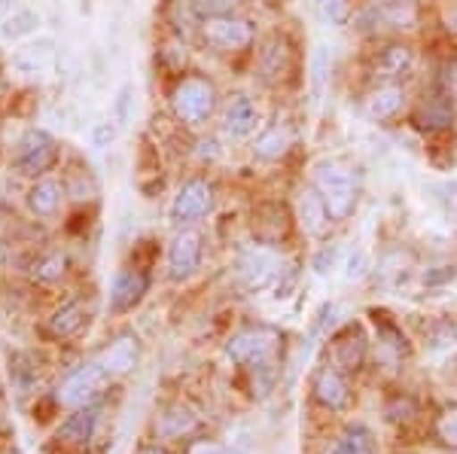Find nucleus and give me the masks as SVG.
Masks as SVG:
<instances>
[{
  "label": "nucleus",
  "mask_w": 457,
  "mask_h": 454,
  "mask_svg": "<svg viewBox=\"0 0 457 454\" xmlns=\"http://www.w3.org/2000/svg\"><path fill=\"white\" fill-rule=\"evenodd\" d=\"M439 83L445 86V89L452 92V98L457 101V62H454V64H448L445 73H442V77H439Z\"/></svg>",
  "instance_id": "nucleus-43"
},
{
  "label": "nucleus",
  "mask_w": 457,
  "mask_h": 454,
  "mask_svg": "<svg viewBox=\"0 0 457 454\" xmlns=\"http://www.w3.org/2000/svg\"><path fill=\"white\" fill-rule=\"evenodd\" d=\"M312 391H314V400L320 402L323 409H329V412H342L351 402V387L345 382V372L338 369V366H320V369L314 372Z\"/></svg>",
  "instance_id": "nucleus-22"
},
{
  "label": "nucleus",
  "mask_w": 457,
  "mask_h": 454,
  "mask_svg": "<svg viewBox=\"0 0 457 454\" xmlns=\"http://www.w3.org/2000/svg\"><path fill=\"white\" fill-rule=\"evenodd\" d=\"M357 21L366 31H415L421 25V4L418 0H372Z\"/></svg>",
  "instance_id": "nucleus-10"
},
{
  "label": "nucleus",
  "mask_w": 457,
  "mask_h": 454,
  "mask_svg": "<svg viewBox=\"0 0 457 454\" xmlns=\"http://www.w3.org/2000/svg\"><path fill=\"white\" fill-rule=\"evenodd\" d=\"M436 433H439V439L445 445H452V449H457V409H452V412H445L439 418V424H436Z\"/></svg>",
  "instance_id": "nucleus-41"
},
{
  "label": "nucleus",
  "mask_w": 457,
  "mask_h": 454,
  "mask_svg": "<svg viewBox=\"0 0 457 454\" xmlns=\"http://www.w3.org/2000/svg\"><path fill=\"white\" fill-rule=\"evenodd\" d=\"M104 415H107L104 402H92V406H83V409H71L68 418L58 424L55 442L62 445V449L73 451V454H88L101 436Z\"/></svg>",
  "instance_id": "nucleus-8"
},
{
  "label": "nucleus",
  "mask_w": 457,
  "mask_h": 454,
  "mask_svg": "<svg viewBox=\"0 0 457 454\" xmlns=\"http://www.w3.org/2000/svg\"><path fill=\"white\" fill-rule=\"evenodd\" d=\"M168 107H171L177 126L198 131L220 113L223 101H220V89L211 77H204V73H183V77H177L171 92H168Z\"/></svg>",
  "instance_id": "nucleus-1"
},
{
  "label": "nucleus",
  "mask_w": 457,
  "mask_h": 454,
  "mask_svg": "<svg viewBox=\"0 0 457 454\" xmlns=\"http://www.w3.org/2000/svg\"><path fill=\"white\" fill-rule=\"evenodd\" d=\"M327 73H329L327 53H323V46H317V53L312 55V92H314V101H320L323 83H327Z\"/></svg>",
  "instance_id": "nucleus-37"
},
{
  "label": "nucleus",
  "mask_w": 457,
  "mask_h": 454,
  "mask_svg": "<svg viewBox=\"0 0 457 454\" xmlns=\"http://www.w3.org/2000/svg\"><path fill=\"white\" fill-rule=\"evenodd\" d=\"M198 430V418L187 406H168L156 421V433L162 439H187Z\"/></svg>",
  "instance_id": "nucleus-27"
},
{
  "label": "nucleus",
  "mask_w": 457,
  "mask_h": 454,
  "mask_svg": "<svg viewBox=\"0 0 457 454\" xmlns=\"http://www.w3.org/2000/svg\"><path fill=\"white\" fill-rule=\"evenodd\" d=\"M405 86L403 83H378L366 98V113L372 122H390L403 113L405 107Z\"/></svg>",
  "instance_id": "nucleus-24"
},
{
  "label": "nucleus",
  "mask_w": 457,
  "mask_h": 454,
  "mask_svg": "<svg viewBox=\"0 0 457 454\" xmlns=\"http://www.w3.org/2000/svg\"><path fill=\"white\" fill-rule=\"evenodd\" d=\"M64 189H68V195L77 202H86V199H95V195H98V183H95L88 168H77V171L64 180Z\"/></svg>",
  "instance_id": "nucleus-33"
},
{
  "label": "nucleus",
  "mask_w": 457,
  "mask_h": 454,
  "mask_svg": "<svg viewBox=\"0 0 457 454\" xmlns=\"http://www.w3.org/2000/svg\"><path fill=\"white\" fill-rule=\"evenodd\" d=\"M275 4H287V0H275Z\"/></svg>",
  "instance_id": "nucleus-47"
},
{
  "label": "nucleus",
  "mask_w": 457,
  "mask_h": 454,
  "mask_svg": "<svg viewBox=\"0 0 457 454\" xmlns=\"http://www.w3.org/2000/svg\"><path fill=\"white\" fill-rule=\"evenodd\" d=\"M4 260H6V251H4V244H0V266H4Z\"/></svg>",
  "instance_id": "nucleus-46"
},
{
  "label": "nucleus",
  "mask_w": 457,
  "mask_h": 454,
  "mask_svg": "<svg viewBox=\"0 0 457 454\" xmlns=\"http://www.w3.org/2000/svg\"><path fill=\"white\" fill-rule=\"evenodd\" d=\"M135 116V86L125 83L120 92H116V101H113V122L120 128H125Z\"/></svg>",
  "instance_id": "nucleus-35"
},
{
  "label": "nucleus",
  "mask_w": 457,
  "mask_h": 454,
  "mask_svg": "<svg viewBox=\"0 0 457 454\" xmlns=\"http://www.w3.org/2000/svg\"><path fill=\"white\" fill-rule=\"evenodd\" d=\"M217 208V189L208 177H189L180 183V189L174 193L171 208H168V219L174 229L183 226H195L202 219H208Z\"/></svg>",
  "instance_id": "nucleus-5"
},
{
  "label": "nucleus",
  "mask_w": 457,
  "mask_h": 454,
  "mask_svg": "<svg viewBox=\"0 0 457 454\" xmlns=\"http://www.w3.org/2000/svg\"><path fill=\"white\" fill-rule=\"evenodd\" d=\"M198 40L213 55H241L256 46V25L238 12L213 19H198Z\"/></svg>",
  "instance_id": "nucleus-4"
},
{
  "label": "nucleus",
  "mask_w": 457,
  "mask_h": 454,
  "mask_svg": "<svg viewBox=\"0 0 457 454\" xmlns=\"http://www.w3.org/2000/svg\"><path fill=\"white\" fill-rule=\"evenodd\" d=\"M83 4H92V0H83Z\"/></svg>",
  "instance_id": "nucleus-49"
},
{
  "label": "nucleus",
  "mask_w": 457,
  "mask_h": 454,
  "mask_svg": "<svg viewBox=\"0 0 457 454\" xmlns=\"http://www.w3.org/2000/svg\"><path fill=\"white\" fill-rule=\"evenodd\" d=\"M187 6L193 10L195 19H213V16L238 12L245 6V0H187Z\"/></svg>",
  "instance_id": "nucleus-32"
},
{
  "label": "nucleus",
  "mask_w": 457,
  "mask_h": 454,
  "mask_svg": "<svg viewBox=\"0 0 457 454\" xmlns=\"http://www.w3.org/2000/svg\"><path fill=\"white\" fill-rule=\"evenodd\" d=\"M442 25H445V31H448V34L457 37V10L445 12V19H442Z\"/></svg>",
  "instance_id": "nucleus-44"
},
{
  "label": "nucleus",
  "mask_w": 457,
  "mask_h": 454,
  "mask_svg": "<svg viewBox=\"0 0 457 454\" xmlns=\"http://www.w3.org/2000/svg\"><path fill=\"white\" fill-rule=\"evenodd\" d=\"M204 260V235L195 226H183V229L174 232L171 244H168L165 253V275L171 284H183L189 281L198 268H202Z\"/></svg>",
  "instance_id": "nucleus-11"
},
{
  "label": "nucleus",
  "mask_w": 457,
  "mask_h": 454,
  "mask_svg": "<svg viewBox=\"0 0 457 454\" xmlns=\"http://www.w3.org/2000/svg\"><path fill=\"white\" fill-rule=\"evenodd\" d=\"M4 454H19V451H4Z\"/></svg>",
  "instance_id": "nucleus-48"
},
{
  "label": "nucleus",
  "mask_w": 457,
  "mask_h": 454,
  "mask_svg": "<svg viewBox=\"0 0 457 454\" xmlns=\"http://www.w3.org/2000/svg\"><path fill=\"white\" fill-rule=\"evenodd\" d=\"M338 260H342V247L338 244H327V247H320L314 256V272L317 275H329V272H336L338 268Z\"/></svg>",
  "instance_id": "nucleus-39"
},
{
  "label": "nucleus",
  "mask_w": 457,
  "mask_h": 454,
  "mask_svg": "<svg viewBox=\"0 0 457 454\" xmlns=\"http://www.w3.org/2000/svg\"><path fill=\"white\" fill-rule=\"evenodd\" d=\"M256 77H260L262 86L269 89H281V86H290L296 79L299 70V53L296 43H293L290 34L284 31H271L265 34L260 43H256Z\"/></svg>",
  "instance_id": "nucleus-3"
},
{
  "label": "nucleus",
  "mask_w": 457,
  "mask_h": 454,
  "mask_svg": "<svg viewBox=\"0 0 457 454\" xmlns=\"http://www.w3.org/2000/svg\"><path fill=\"white\" fill-rule=\"evenodd\" d=\"M64 199H68V189H64V183L49 177V174H46V177H40V180H34L31 186H28V195H25L31 217L46 219V223L62 214Z\"/></svg>",
  "instance_id": "nucleus-19"
},
{
  "label": "nucleus",
  "mask_w": 457,
  "mask_h": 454,
  "mask_svg": "<svg viewBox=\"0 0 457 454\" xmlns=\"http://www.w3.org/2000/svg\"><path fill=\"white\" fill-rule=\"evenodd\" d=\"M415 64L418 55L405 40H387L372 55V73L378 77V83H403L415 73Z\"/></svg>",
  "instance_id": "nucleus-17"
},
{
  "label": "nucleus",
  "mask_w": 457,
  "mask_h": 454,
  "mask_svg": "<svg viewBox=\"0 0 457 454\" xmlns=\"http://www.w3.org/2000/svg\"><path fill=\"white\" fill-rule=\"evenodd\" d=\"M296 219L299 226L305 229V235L312 238H320L329 232V226L336 223L333 214H329L327 202L320 199V193L312 186V183H305V186L299 189V199H296Z\"/></svg>",
  "instance_id": "nucleus-20"
},
{
  "label": "nucleus",
  "mask_w": 457,
  "mask_h": 454,
  "mask_svg": "<svg viewBox=\"0 0 457 454\" xmlns=\"http://www.w3.org/2000/svg\"><path fill=\"white\" fill-rule=\"evenodd\" d=\"M220 128L228 141H247L262 128V110L253 95L232 92L220 107Z\"/></svg>",
  "instance_id": "nucleus-14"
},
{
  "label": "nucleus",
  "mask_w": 457,
  "mask_h": 454,
  "mask_svg": "<svg viewBox=\"0 0 457 454\" xmlns=\"http://www.w3.org/2000/svg\"><path fill=\"white\" fill-rule=\"evenodd\" d=\"M370 275V256H366V251H351L348 260H345V277L348 281H360V277Z\"/></svg>",
  "instance_id": "nucleus-40"
},
{
  "label": "nucleus",
  "mask_w": 457,
  "mask_h": 454,
  "mask_svg": "<svg viewBox=\"0 0 457 454\" xmlns=\"http://www.w3.org/2000/svg\"><path fill=\"white\" fill-rule=\"evenodd\" d=\"M312 186L320 193V199L327 202L329 214L336 223H345L353 217L360 204V177L345 159H317L312 165Z\"/></svg>",
  "instance_id": "nucleus-2"
},
{
  "label": "nucleus",
  "mask_w": 457,
  "mask_h": 454,
  "mask_svg": "<svg viewBox=\"0 0 457 454\" xmlns=\"http://www.w3.org/2000/svg\"><path fill=\"white\" fill-rule=\"evenodd\" d=\"M189 454H228L223 445L217 442H208V439H198V442L189 445Z\"/></svg>",
  "instance_id": "nucleus-42"
},
{
  "label": "nucleus",
  "mask_w": 457,
  "mask_h": 454,
  "mask_svg": "<svg viewBox=\"0 0 457 454\" xmlns=\"http://www.w3.org/2000/svg\"><path fill=\"white\" fill-rule=\"evenodd\" d=\"M68 266H71L68 253H64V251H49V253H43L40 260L34 262V277L40 284H58L64 275H68Z\"/></svg>",
  "instance_id": "nucleus-30"
},
{
  "label": "nucleus",
  "mask_w": 457,
  "mask_h": 454,
  "mask_svg": "<svg viewBox=\"0 0 457 454\" xmlns=\"http://www.w3.org/2000/svg\"><path fill=\"white\" fill-rule=\"evenodd\" d=\"M247 372H250V387H253V397H260V400L269 397V393L275 391L278 376H281L275 357H271V360L256 363V366H247Z\"/></svg>",
  "instance_id": "nucleus-31"
},
{
  "label": "nucleus",
  "mask_w": 457,
  "mask_h": 454,
  "mask_svg": "<svg viewBox=\"0 0 457 454\" xmlns=\"http://www.w3.org/2000/svg\"><path fill=\"white\" fill-rule=\"evenodd\" d=\"M116 131H120V126H116L113 120H101L88 131V141H92L95 150H107V146H113L116 141Z\"/></svg>",
  "instance_id": "nucleus-38"
},
{
  "label": "nucleus",
  "mask_w": 457,
  "mask_h": 454,
  "mask_svg": "<svg viewBox=\"0 0 457 454\" xmlns=\"http://www.w3.org/2000/svg\"><path fill=\"white\" fill-rule=\"evenodd\" d=\"M153 277L144 266H125L110 284V314H129L146 299Z\"/></svg>",
  "instance_id": "nucleus-16"
},
{
  "label": "nucleus",
  "mask_w": 457,
  "mask_h": 454,
  "mask_svg": "<svg viewBox=\"0 0 457 454\" xmlns=\"http://www.w3.org/2000/svg\"><path fill=\"white\" fill-rule=\"evenodd\" d=\"M37 25H40V16H37V12H31V10H19V12H12V16L6 19L4 37H10V40H19V37H25V34L37 31Z\"/></svg>",
  "instance_id": "nucleus-34"
},
{
  "label": "nucleus",
  "mask_w": 457,
  "mask_h": 454,
  "mask_svg": "<svg viewBox=\"0 0 457 454\" xmlns=\"http://www.w3.org/2000/svg\"><path fill=\"white\" fill-rule=\"evenodd\" d=\"M454 146H457V137H454Z\"/></svg>",
  "instance_id": "nucleus-50"
},
{
  "label": "nucleus",
  "mask_w": 457,
  "mask_h": 454,
  "mask_svg": "<svg viewBox=\"0 0 457 454\" xmlns=\"http://www.w3.org/2000/svg\"><path fill=\"white\" fill-rule=\"evenodd\" d=\"M101 366H104V372L110 378H120L125 372H131L141 360V342H137V335H116L110 345L101 351L98 357H95Z\"/></svg>",
  "instance_id": "nucleus-23"
},
{
  "label": "nucleus",
  "mask_w": 457,
  "mask_h": 454,
  "mask_svg": "<svg viewBox=\"0 0 457 454\" xmlns=\"http://www.w3.org/2000/svg\"><path fill=\"white\" fill-rule=\"evenodd\" d=\"M317 12L327 25L333 28H342L348 25V16H351V6L348 0H317Z\"/></svg>",
  "instance_id": "nucleus-36"
},
{
  "label": "nucleus",
  "mask_w": 457,
  "mask_h": 454,
  "mask_svg": "<svg viewBox=\"0 0 457 454\" xmlns=\"http://www.w3.org/2000/svg\"><path fill=\"white\" fill-rule=\"evenodd\" d=\"M88 314H86V305L83 299H71V302H64L62 309H55L49 314L46 320V333L53 335V339H73V335L79 333V329L86 326Z\"/></svg>",
  "instance_id": "nucleus-25"
},
{
  "label": "nucleus",
  "mask_w": 457,
  "mask_h": 454,
  "mask_svg": "<svg viewBox=\"0 0 457 454\" xmlns=\"http://www.w3.org/2000/svg\"><path fill=\"white\" fill-rule=\"evenodd\" d=\"M409 122H411V128H418L427 137L445 135L457 122V101L452 98V92H448L445 86L436 83L430 92H424L421 98H418V104L411 107V113H409Z\"/></svg>",
  "instance_id": "nucleus-9"
},
{
  "label": "nucleus",
  "mask_w": 457,
  "mask_h": 454,
  "mask_svg": "<svg viewBox=\"0 0 457 454\" xmlns=\"http://www.w3.org/2000/svg\"><path fill=\"white\" fill-rule=\"evenodd\" d=\"M333 454H378V439L366 424H353L336 442Z\"/></svg>",
  "instance_id": "nucleus-29"
},
{
  "label": "nucleus",
  "mask_w": 457,
  "mask_h": 454,
  "mask_svg": "<svg viewBox=\"0 0 457 454\" xmlns=\"http://www.w3.org/2000/svg\"><path fill=\"white\" fill-rule=\"evenodd\" d=\"M53 58H55V40L40 37V40L25 43V46L12 53V68L21 73H43L53 64Z\"/></svg>",
  "instance_id": "nucleus-26"
},
{
  "label": "nucleus",
  "mask_w": 457,
  "mask_h": 454,
  "mask_svg": "<svg viewBox=\"0 0 457 454\" xmlns=\"http://www.w3.org/2000/svg\"><path fill=\"white\" fill-rule=\"evenodd\" d=\"M293 146H296V135H293V128L287 126V122H275V126H265L260 135H256L253 150L250 153H253L256 162L278 165L290 156Z\"/></svg>",
  "instance_id": "nucleus-21"
},
{
  "label": "nucleus",
  "mask_w": 457,
  "mask_h": 454,
  "mask_svg": "<svg viewBox=\"0 0 457 454\" xmlns=\"http://www.w3.org/2000/svg\"><path fill=\"white\" fill-rule=\"evenodd\" d=\"M278 345H281V333L275 326H265V324H256V326H247L241 333H235L226 345V357L232 360L235 366H256L262 360H271L275 357Z\"/></svg>",
  "instance_id": "nucleus-12"
},
{
  "label": "nucleus",
  "mask_w": 457,
  "mask_h": 454,
  "mask_svg": "<svg viewBox=\"0 0 457 454\" xmlns=\"http://www.w3.org/2000/svg\"><path fill=\"white\" fill-rule=\"evenodd\" d=\"M58 159H62V146H58L55 137L43 128H28L16 144L12 165H16V171L25 174V177L40 180V177H46L49 171H55Z\"/></svg>",
  "instance_id": "nucleus-7"
},
{
  "label": "nucleus",
  "mask_w": 457,
  "mask_h": 454,
  "mask_svg": "<svg viewBox=\"0 0 457 454\" xmlns=\"http://www.w3.org/2000/svg\"><path fill=\"white\" fill-rule=\"evenodd\" d=\"M113 378L104 372V366L98 360H88L83 366L71 372L55 391V406H64V409H83V406H92V402H101L104 391L110 387Z\"/></svg>",
  "instance_id": "nucleus-6"
},
{
  "label": "nucleus",
  "mask_w": 457,
  "mask_h": 454,
  "mask_svg": "<svg viewBox=\"0 0 457 454\" xmlns=\"http://www.w3.org/2000/svg\"><path fill=\"white\" fill-rule=\"evenodd\" d=\"M370 357V335L360 324H345L333 335V366L342 372H360Z\"/></svg>",
  "instance_id": "nucleus-18"
},
{
  "label": "nucleus",
  "mask_w": 457,
  "mask_h": 454,
  "mask_svg": "<svg viewBox=\"0 0 457 454\" xmlns=\"http://www.w3.org/2000/svg\"><path fill=\"white\" fill-rule=\"evenodd\" d=\"M284 275V260L275 247L269 244H253L247 251H241L238 256V277L247 290L260 293V290H269L281 281Z\"/></svg>",
  "instance_id": "nucleus-13"
},
{
  "label": "nucleus",
  "mask_w": 457,
  "mask_h": 454,
  "mask_svg": "<svg viewBox=\"0 0 457 454\" xmlns=\"http://www.w3.org/2000/svg\"><path fill=\"white\" fill-rule=\"evenodd\" d=\"M137 454H168V451L159 449V445H144V449H137Z\"/></svg>",
  "instance_id": "nucleus-45"
},
{
  "label": "nucleus",
  "mask_w": 457,
  "mask_h": 454,
  "mask_svg": "<svg viewBox=\"0 0 457 454\" xmlns=\"http://www.w3.org/2000/svg\"><path fill=\"white\" fill-rule=\"evenodd\" d=\"M250 217H253L250 226H253L256 244H269V247H278L281 241L290 238L293 219H296L290 204H284V202H260Z\"/></svg>",
  "instance_id": "nucleus-15"
},
{
  "label": "nucleus",
  "mask_w": 457,
  "mask_h": 454,
  "mask_svg": "<svg viewBox=\"0 0 457 454\" xmlns=\"http://www.w3.org/2000/svg\"><path fill=\"white\" fill-rule=\"evenodd\" d=\"M370 318H372V324H375V333H378L381 345H385L387 351H394L396 357H409L411 345H409V339H405L403 326L396 324V320L390 318L387 311H378V309H372Z\"/></svg>",
  "instance_id": "nucleus-28"
}]
</instances>
